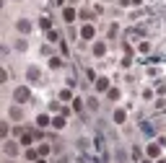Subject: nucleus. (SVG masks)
Returning <instances> with one entry per match:
<instances>
[{"mask_svg": "<svg viewBox=\"0 0 166 163\" xmlns=\"http://www.w3.org/2000/svg\"><path fill=\"white\" fill-rule=\"evenodd\" d=\"M13 99H16L18 104H21V101H29V88H26V86L16 88V93H13Z\"/></svg>", "mask_w": 166, "mask_h": 163, "instance_id": "nucleus-1", "label": "nucleus"}, {"mask_svg": "<svg viewBox=\"0 0 166 163\" xmlns=\"http://www.w3.org/2000/svg\"><path fill=\"white\" fill-rule=\"evenodd\" d=\"M81 36H83V39H93V26H83L81 29Z\"/></svg>", "mask_w": 166, "mask_h": 163, "instance_id": "nucleus-2", "label": "nucleus"}, {"mask_svg": "<svg viewBox=\"0 0 166 163\" xmlns=\"http://www.w3.org/2000/svg\"><path fill=\"white\" fill-rule=\"evenodd\" d=\"M18 31H31V24H29V21H18Z\"/></svg>", "mask_w": 166, "mask_h": 163, "instance_id": "nucleus-3", "label": "nucleus"}, {"mask_svg": "<svg viewBox=\"0 0 166 163\" xmlns=\"http://www.w3.org/2000/svg\"><path fill=\"white\" fill-rule=\"evenodd\" d=\"M96 86H99V91H104V88H109V80H106V78H101Z\"/></svg>", "mask_w": 166, "mask_h": 163, "instance_id": "nucleus-4", "label": "nucleus"}, {"mask_svg": "<svg viewBox=\"0 0 166 163\" xmlns=\"http://www.w3.org/2000/svg\"><path fill=\"white\" fill-rule=\"evenodd\" d=\"M114 122H125V112H117V114H114Z\"/></svg>", "mask_w": 166, "mask_h": 163, "instance_id": "nucleus-5", "label": "nucleus"}, {"mask_svg": "<svg viewBox=\"0 0 166 163\" xmlns=\"http://www.w3.org/2000/svg\"><path fill=\"white\" fill-rule=\"evenodd\" d=\"M70 96H73L70 91H62V93H60V99H62V101H70Z\"/></svg>", "mask_w": 166, "mask_h": 163, "instance_id": "nucleus-6", "label": "nucleus"}, {"mask_svg": "<svg viewBox=\"0 0 166 163\" xmlns=\"http://www.w3.org/2000/svg\"><path fill=\"white\" fill-rule=\"evenodd\" d=\"M161 163H166V161H161Z\"/></svg>", "mask_w": 166, "mask_h": 163, "instance_id": "nucleus-7", "label": "nucleus"}]
</instances>
